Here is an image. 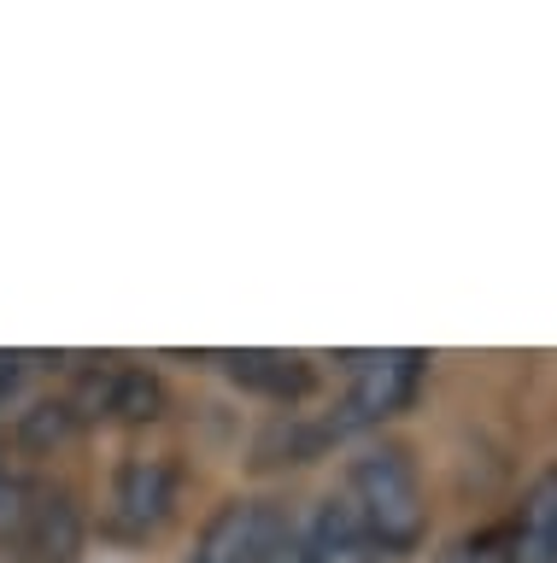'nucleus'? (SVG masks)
<instances>
[{"label": "nucleus", "mask_w": 557, "mask_h": 563, "mask_svg": "<svg viewBox=\"0 0 557 563\" xmlns=\"http://www.w3.org/2000/svg\"><path fill=\"white\" fill-rule=\"evenodd\" d=\"M346 505L353 517L364 522V534L376 540V552L388 558H405L423 545L428 534V493H423V475H416V457L393 440H376L353 457L346 470Z\"/></svg>", "instance_id": "nucleus-1"}, {"label": "nucleus", "mask_w": 557, "mask_h": 563, "mask_svg": "<svg viewBox=\"0 0 557 563\" xmlns=\"http://www.w3.org/2000/svg\"><path fill=\"white\" fill-rule=\"evenodd\" d=\"M341 369H346L341 405H335L323 422H311L318 446H328V440H346V434H370V429H381V422H393V417L416 399L428 358H423L416 346H376V352H346Z\"/></svg>", "instance_id": "nucleus-2"}, {"label": "nucleus", "mask_w": 557, "mask_h": 563, "mask_svg": "<svg viewBox=\"0 0 557 563\" xmlns=\"http://www.w3.org/2000/svg\"><path fill=\"white\" fill-rule=\"evenodd\" d=\"M177 487H182V470L170 452L124 457L112 475L107 510H100V534L118 545H147L170 522V510H177Z\"/></svg>", "instance_id": "nucleus-3"}, {"label": "nucleus", "mask_w": 557, "mask_h": 563, "mask_svg": "<svg viewBox=\"0 0 557 563\" xmlns=\"http://www.w3.org/2000/svg\"><path fill=\"white\" fill-rule=\"evenodd\" d=\"M293 545V522L270 499H230L200 528L188 563H270Z\"/></svg>", "instance_id": "nucleus-4"}, {"label": "nucleus", "mask_w": 557, "mask_h": 563, "mask_svg": "<svg viewBox=\"0 0 557 563\" xmlns=\"http://www.w3.org/2000/svg\"><path fill=\"white\" fill-rule=\"evenodd\" d=\"M293 552H300V563H381L376 540L364 534V522L341 493L311 505L305 528H293Z\"/></svg>", "instance_id": "nucleus-5"}, {"label": "nucleus", "mask_w": 557, "mask_h": 563, "mask_svg": "<svg viewBox=\"0 0 557 563\" xmlns=\"http://www.w3.org/2000/svg\"><path fill=\"white\" fill-rule=\"evenodd\" d=\"M504 563H557V464L539 470L499 540Z\"/></svg>", "instance_id": "nucleus-6"}, {"label": "nucleus", "mask_w": 557, "mask_h": 563, "mask_svg": "<svg viewBox=\"0 0 557 563\" xmlns=\"http://www.w3.org/2000/svg\"><path fill=\"white\" fill-rule=\"evenodd\" d=\"M212 364H218L230 382L253 387V394H270V399H305L311 382H318V369H311L305 352L241 346V352H212Z\"/></svg>", "instance_id": "nucleus-7"}, {"label": "nucleus", "mask_w": 557, "mask_h": 563, "mask_svg": "<svg viewBox=\"0 0 557 563\" xmlns=\"http://www.w3.org/2000/svg\"><path fill=\"white\" fill-rule=\"evenodd\" d=\"M270 563H300V552H293V545H288V552H282V558H270Z\"/></svg>", "instance_id": "nucleus-8"}]
</instances>
